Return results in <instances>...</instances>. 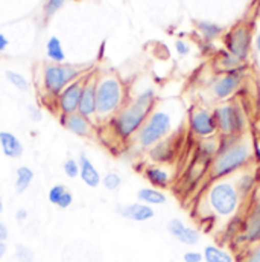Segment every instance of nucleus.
I'll return each instance as SVG.
<instances>
[{
  "label": "nucleus",
  "mask_w": 260,
  "mask_h": 262,
  "mask_svg": "<svg viewBox=\"0 0 260 262\" xmlns=\"http://www.w3.org/2000/svg\"><path fill=\"white\" fill-rule=\"evenodd\" d=\"M184 118L183 107L175 99L155 104L146 122L132 139L135 146L141 151H149L158 142L172 136V131Z\"/></svg>",
  "instance_id": "nucleus-1"
},
{
  "label": "nucleus",
  "mask_w": 260,
  "mask_h": 262,
  "mask_svg": "<svg viewBox=\"0 0 260 262\" xmlns=\"http://www.w3.org/2000/svg\"><path fill=\"white\" fill-rule=\"evenodd\" d=\"M253 160V142L247 134L238 137H221L219 151L208 165V174L211 180L231 177L250 168Z\"/></svg>",
  "instance_id": "nucleus-2"
},
{
  "label": "nucleus",
  "mask_w": 260,
  "mask_h": 262,
  "mask_svg": "<svg viewBox=\"0 0 260 262\" xmlns=\"http://www.w3.org/2000/svg\"><path fill=\"white\" fill-rule=\"evenodd\" d=\"M244 201L234 176L213 180L204 194V204L208 215L221 221L233 218L241 210Z\"/></svg>",
  "instance_id": "nucleus-3"
},
{
  "label": "nucleus",
  "mask_w": 260,
  "mask_h": 262,
  "mask_svg": "<svg viewBox=\"0 0 260 262\" xmlns=\"http://www.w3.org/2000/svg\"><path fill=\"white\" fill-rule=\"evenodd\" d=\"M127 104L124 82L116 75H104L96 85V121H110Z\"/></svg>",
  "instance_id": "nucleus-4"
},
{
  "label": "nucleus",
  "mask_w": 260,
  "mask_h": 262,
  "mask_svg": "<svg viewBox=\"0 0 260 262\" xmlns=\"http://www.w3.org/2000/svg\"><path fill=\"white\" fill-rule=\"evenodd\" d=\"M211 110L219 137H238L247 134L248 116L239 102L230 99L216 104Z\"/></svg>",
  "instance_id": "nucleus-5"
},
{
  "label": "nucleus",
  "mask_w": 260,
  "mask_h": 262,
  "mask_svg": "<svg viewBox=\"0 0 260 262\" xmlns=\"http://www.w3.org/2000/svg\"><path fill=\"white\" fill-rule=\"evenodd\" d=\"M154 107H148L143 104H138L131 99L127 102L108 122L113 128V133L121 140H131L135 137V134L146 122L149 113Z\"/></svg>",
  "instance_id": "nucleus-6"
},
{
  "label": "nucleus",
  "mask_w": 260,
  "mask_h": 262,
  "mask_svg": "<svg viewBox=\"0 0 260 262\" xmlns=\"http://www.w3.org/2000/svg\"><path fill=\"white\" fill-rule=\"evenodd\" d=\"M222 41H224V49L227 52H230L231 55H234L236 58L245 63L251 54L253 43H254L251 25L247 21L233 25L228 31L224 32Z\"/></svg>",
  "instance_id": "nucleus-7"
},
{
  "label": "nucleus",
  "mask_w": 260,
  "mask_h": 262,
  "mask_svg": "<svg viewBox=\"0 0 260 262\" xmlns=\"http://www.w3.org/2000/svg\"><path fill=\"white\" fill-rule=\"evenodd\" d=\"M84 70L68 64H49L44 69L43 84L44 90L49 96L58 98V95L64 90L68 84L79 79Z\"/></svg>",
  "instance_id": "nucleus-8"
},
{
  "label": "nucleus",
  "mask_w": 260,
  "mask_h": 262,
  "mask_svg": "<svg viewBox=\"0 0 260 262\" xmlns=\"http://www.w3.org/2000/svg\"><path fill=\"white\" fill-rule=\"evenodd\" d=\"M244 84V72L241 70H231L219 73L208 87L210 101L221 104L225 101H230L242 87Z\"/></svg>",
  "instance_id": "nucleus-9"
},
{
  "label": "nucleus",
  "mask_w": 260,
  "mask_h": 262,
  "mask_svg": "<svg viewBox=\"0 0 260 262\" xmlns=\"http://www.w3.org/2000/svg\"><path fill=\"white\" fill-rule=\"evenodd\" d=\"M187 124H189L191 133L199 140L211 139V137L218 136L213 110H210L204 105H195L189 110Z\"/></svg>",
  "instance_id": "nucleus-10"
},
{
  "label": "nucleus",
  "mask_w": 260,
  "mask_h": 262,
  "mask_svg": "<svg viewBox=\"0 0 260 262\" xmlns=\"http://www.w3.org/2000/svg\"><path fill=\"white\" fill-rule=\"evenodd\" d=\"M84 81H85V78H79V79L73 81L72 84H68L64 90L58 95L55 107L58 108L60 115H72V113L78 112L79 99H81V93H82V87H84Z\"/></svg>",
  "instance_id": "nucleus-11"
},
{
  "label": "nucleus",
  "mask_w": 260,
  "mask_h": 262,
  "mask_svg": "<svg viewBox=\"0 0 260 262\" xmlns=\"http://www.w3.org/2000/svg\"><path fill=\"white\" fill-rule=\"evenodd\" d=\"M241 238L245 247L260 241V198L254 201V204L247 212V216L242 221Z\"/></svg>",
  "instance_id": "nucleus-12"
},
{
  "label": "nucleus",
  "mask_w": 260,
  "mask_h": 262,
  "mask_svg": "<svg viewBox=\"0 0 260 262\" xmlns=\"http://www.w3.org/2000/svg\"><path fill=\"white\" fill-rule=\"evenodd\" d=\"M96 85H98V78L94 76H88L84 81V87H82V93H81V99H79V107H78V113L96 121Z\"/></svg>",
  "instance_id": "nucleus-13"
},
{
  "label": "nucleus",
  "mask_w": 260,
  "mask_h": 262,
  "mask_svg": "<svg viewBox=\"0 0 260 262\" xmlns=\"http://www.w3.org/2000/svg\"><path fill=\"white\" fill-rule=\"evenodd\" d=\"M143 177L149 183V186L157 188V189H168L172 185L174 174L168 168V165H160V163H149L143 169Z\"/></svg>",
  "instance_id": "nucleus-14"
},
{
  "label": "nucleus",
  "mask_w": 260,
  "mask_h": 262,
  "mask_svg": "<svg viewBox=\"0 0 260 262\" xmlns=\"http://www.w3.org/2000/svg\"><path fill=\"white\" fill-rule=\"evenodd\" d=\"M166 230L178 243H181L184 246H189V247L196 246L199 243V239H201V233L196 229H194V227L186 226L180 218L169 220L168 224H166Z\"/></svg>",
  "instance_id": "nucleus-15"
},
{
  "label": "nucleus",
  "mask_w": 260,
  "mask_h": 262,
  "mask_svg": "<svg viewBox=\"0 0 260 262\" xmlns=\"http://www.w3.org/2000/svg\"><path fill=\"white\" fill-rule=\"evenodd\" d=\"M60 124L64 127L65 130L70 131L75 136H81V137H90L94 131V124L91 119L76 113L72 115H60Z\"/></svg>",
  "instance_id": "nucleus-16"
},
{
  "label": "nucleus",
  "mask_w": 260,
  "mask_h": 262,
  "mask_svg": "<svg viewBox=\"0 0 260 262\" xmlns=\"http://www.w3.org/2000/svg\"><path fill=\"white\" fill-rule=\"evenodd\" d=\"M117 213L132 223H146L151 221L155 216V210L152 206H148L145 203L135 201V203H128L122 204L117 207Z\"/></svg>",
  "instance_id": "nucleus-17"
},
{
  "label": "nucleus",
  "mask_w": 260,
  "mask_h": 262,
  "mask_svg": "<svg viewBox=\"0 0 260 262\" xmlns=\"http://www.w3.org/2000/svg\"><path fill=\"white\" fill-rule=\"evenodd\" d=\"M175 152H177V146H175V142H174V136H169L168 139H164V140L158 142L157 145H154L148 151V156L152 160V163L168 165L175 157Z\"/></svg>",
  "instance_id": "nucleus-18"
},
{
  "label": "nucleus",
  "mask_w": 260,
  "mask_h": 262,
  "mask_svg": "<svg viewBox=\"0 0 260 262\" xmlns=\"http://www.w3.org/2000/svg\"><path fill=\"white\" fill-rule=\"evenodd\" d=\"M78 162H79V177L84 182V185L91 189L101 186L102 177H101V172L98 171V168L94 166V163L84 152L79 154Z\"/></svg>",
  "instance_id": "nucleus-19"
},
{
  "label": "nucleus",
  "mask_w": 260,
  "mask_h": 262,
  "mask_svg": "<svg viewBox=\"0 0 260 262\" xmlns=\"http://www.w3.org/2000/svg\"><path fill=\"white\" fill-rule=\"evenodd\" d=\"M0 149L8 159H20L25 152L21 140L11 131H0Z\"/></svg>",
  "instance_id": "nucleus-20"
},
{
  "label": "nucleus",
  "mask_w": 260,
  "mask_h": 262,
  "mask_svg": "<svg viewBox=\"0 0 260 262\" xmlns=\"http://www.w3.org/2000/svg\"><path fill=\"white\" fill-rule=\"evenodd\" d=\"M195 28L205 43H211V41L221 38L225 32L224 26H221L219 23L211 21V20H196Z\"/></svg>",
  "instance_id": "nucleus-21"
},
{
  "label": "nucleus",
  "mask_w": 260,
  "mask_h": 262,
  "mask_svg": "<svg viewBox=\"0 0 260 262\" xmlns=\"http://www.w3.org/2000/svg\"><path fill=\"white\" fill-rule=\"evenodd\" d=\"M137 201L145 203L148 206H163L168 203V195L164 194V191L152 188V186H146L137 191Z\"/></svg>",
  "instance_id": "nucleus-22"
},
{
  "label": "nucleus",
  "mask_w": 260,
  "mask_h": 262,
  "mask_svg": "<svg viewBox=\"0 0 260 262\" xmlns=\"http://www.w3.org/2000/svg\"><path fill=\"white\" fill-rule=\"evenodd\" d=\"M234 180H236L238 189H239L241 195L244 196V200L253 194V191L256 188V183H257L256 174L251 169H248V168L241 171V172H238V174H234Z\"/></svg>",
  "instance_id": "nucleus-23"
},
{
  "label": "nucleus",
  "mask_w": 260,
  "mask_h": 262,
  "mask_svg": "<svg viewBox=\"0 0 260 262\" xmlns=\"http://www.w3.org/2000/svg\"><path fill=\"white\" fill-rule=\"evenodd\" d=\"M216 69L224 73V72H231V70H241L244 69V61H241L239 58H236L234 55H231L230 52H227L225 49L224 51H219L218 55H216Z\"/></svg>",
  "instance_id": "nucleus-24"
},
{
  "label": "nucleus",
  "mask_w": 260,
  "mask_h": 262,
  "mask_svg": "<svg viewBox=\"0 0 260 262\" xmlns=\"http://www.w3.org/2000/svg\"><path fill=\"white\" fill-rule=\"evenodd\" d=\"M34 180V171L29 166H18L15 171V182H14V188L17 194H23L29 189L31 183Z\"/></svg>",
  "instance_id": "nucleus-25"
},
{
  "label": "nucleus",
  "mask_w": 260,
  "mask_h": 262,
  "mask_svg": "<svg viewBox=\"0 0 260 262\" xmlns=\"http://www.w3.org/2000/svg\"><path fill=\"white\" fill-rule=\"evenodd\" d=\"M46 54H48V58L54 64H63L65 61V54L64 49H63V45H61V40L58 37H55V35L48 40Z\"/></svg>",
  "instance_id": "nucleus-26"
},
{
  "label": "nucleus",
  "mask_w": 260,
  "mask_h": 262,
  "mask_svg": "<svg viewBox=\"0 0 260 262\" xmlns=\"http://www.w3.org/2000/svg\"><path fill=\"white\" fill-rule=\"evenodd\" d=\"M204 262H234V258L227 250L218 247V246H205L202 250Z\"/></svg>",
  "instance_id": "nucleus-27"
},
{
  "label": "nucleus",
  "mask_w": 260,
  "mask_h": 262,
  "mask_svg": "<svg viewBox=\"0 0 260 262\" xmlns=\"http://www.w3.org/2000/svg\"><path fill=\"white\" fill-rule=\"evenodd\" d=\"M5 76H6L8 82L12 87H15L17 90H20V92H29V82H28V79L21 73L14 72V70H6L5 72Z\"/></svg>",
  "instance_id": "nucleus-28"
},
{
  "label": "nucleus",
  "mask_w": 260,
  "mask_h": 262,
  "mask_svg": "<svg viewBox=\"0 0 260 262\" xmlns=\"http://www.w3.org/2000/svg\"><path fill=\"white\" fill-rule=\"evenodd\" d=\"M122 177H121V174H117V172H114V171H110V172H107L104 177H102V182H101V185L107 189V191H117L121 186H122Z\"/></svg>",
  "instance_id": "nucleus-29"
},
{
  "label": "nucleus",
  "mask_w": 260,
  "mask_h": 262,
  "mask_svg": "<svg viewBox=\"0 0 260 262\" xmlns=\"http://www.w3.org/2000/svg\"><path fill=\"white\" fill-rule=\"evenodd\" d=\"M239 262H260V241L245 247Z\"/></svg>",
  "instance_id": "nucleus-30"
},
{
  "label": "nucleus",
  "mask_w": 260,
  "mask_h": 262,
  "mask_svg": "<svg viewBox=\"0 0 260 262\" xmlns=\"http://www.w3.org/2000/svg\"><path fill=\"white\" fill-rule=\"evenodd\" d=\"M63 171L68 179H76L79 177V162L73 157L65 159V162L63 163Z\"/></svg>",
  "instance_id": "nucleus-31"
},
{
  "label": "nucleus",
  "mask_w": 260,
  "mask_h": 262,
  "mask_svg": "<svg viewBox=\"0 0 260 262\" xmlns=\"http://www.w3.org/2000/svg\"><path fill=\"white\" fill-rule=\"evenodd\" d=\"M67 191V188H65L64 185H54L51 189H49V192H48V198H49V201L52 203V204H58V201H60V198L64 195V192Z\"/></svg>",
  "instance_id": "nucleus-32"
},
{
  "label": "nucleus",
  "mask_w": 260,
  "mask_h": 262,
  "mask_svg": "<svg viewBox=\"0 0 260 262\" xmlns=\"http://www.w3.org/2000/svg\"><path fill=\"white\" fill-rule=\"evenodd\" d=\"M15 255L20 259V262H34V253H32V250L29 247L23 246V244H18L15 247Z\"/></svg>",
  "instance_id": "nucleus-33"
},
{
  "label": "nucleus",
  "mask_w": 260,
  "mask_h": 262,
  "mask_svg": "<svg viewBox=\"0 0 260 262\" xmlns=\"http://www.w3.org/2000/svg\"><path fill=\"white\" fill-rule=\"evenodd\" d=\"M64 3L65 0H48L46 5H44V14H46V17H52L54 14H57L63 8Z\"/></svg>",
  "instance_id": "nucleus-34"
},
{
  "label": "nucleus",
  "mask_w": 260,
  "mask_h": 262,
  "mask_svg": "<svg viewBox=\"0 0 260 262\" xmlns=\"http://www.w3.org/2000/svg\"><path fill=\"white\" fill-rule=\"evenodd\" d=\"M191 51H192V48H191L189 41H186V40H183V38L175 40V52H177L180 57H187V55L191 54Z\"/></svg>",
  "instance_id": "nucleus-35"
},
{
  "label": "nucleus",
  "mask_w": 260,
  "mask_h": 262,
  "mask_svg": "<svg viewBox=\"0 0 260 262\" xmlns=\"http://www.w3.org/2000/svg\"><path fill=\"white\" fill-rule=\"evenodd\" d=\"M183 261L184 262H204V258H202V252L187 250V252L183 255Z\"/></svg>",
  "instance_id": "nucleus-36"
},
{
  "label": "nucleus",
  "mask_w": 260,
  "mask_h": 262,
  "mask_svg": "<svg viewBox=\"0 0 260 262\" xmlns=\"http://www.w3.org/2000/svg\"><path fill=\"white\" fill-rule=\"evenodd\" d=\"M72 203H73V194L67 189L64 192V195L60 198V201H58L57 206H58L60 209H68V207L72 206Z\"/></svg>",
  "instance_id": "nucleus-37"
},
{
  "label": "nucleus",
  "mask_w": 260,
  "mask_h": 262,
  "mask_svg": "<svg viewBox=\"0 0 260 262\" xmlns=\"http://www.w3.org/2000/svg\"><path fill=\"white\" fill-rule=\"evenodd\" d=\"M28 113H29V116H31V119H32L34 122H40V121L43 119L41 108L37 107V105H29V107H28Z\"/></svg>",
  "instance_id": "nucleus-38"
},
{
  "label": "nucleus",
  "mask_w": 260,
  "mask_h": 262,
  "mask_svg": "<svg viewBox=\"0 0 260 262\" xmlns=\"http://www.w3.org/2000/svg\"><path fill=\"white\" fill-rule=\"evenodd\" d=\"M253 48H254V52H256V60H257V64H259V67H260V28L257 29V31H256Z\"/></svg>",
  "instance_id": "nucleus-39"
},
{
  "label": "nucleus",
  "mask_w": 260,
  "mask_h": 262,
  "mask_svg": "<svg viewBox=\"0 0 260 262\" xmlns=\"http://www.w3.org/2000/svg\"><path fill=\"white\" fill-rule=\"evenodd\" d=\"M28 216H29V212H28L26 209H23V207H20V209L15 212V220H17V223H23V221H26V220H28Z\"/></svg>",
  "instance_id": "nucleus-40"
},
{
  "label": "nucleus",
  "mask_w": 260,
  "mask_h": 262,
  "mask_svg": "<svg viewBox=\"0 0 260 262\" xmlns=\"http://www.w3.org/2000/svg\"><path fill=\"white\" fill-rule=\"evenodd\" d=\"M8 236H9V229H8V226H6L5 223L0 221V241L6 243Z\"/></svg>",
  "instance_id": "nucleus-41"
},
{
  "label": "nucleus",
  "mask_w": 260,
  "mask_h": 262,
  "mask_svg": "<svg viewBox=\"0 0 260 262\" xmlns=\"http://www.w3.org/2000/svg\"><path fill=\"white\" fill-rule=\"evenodd\" d=\"M8 45H9V41H8V38L5 37V34H2V32H0V54L6 51V48H8Z\"/></svg>",
  "instance_id": "nucleus-42"
},
{
  "label": "nucleus",
  "mask_w": 260,
  "mask_h": 262,
  "mask_svg": "<svg viewBox=\"0 0 260 262\" xmlns=\"http://www.w3.org/2000/svg\"><path fill=\"white\" fill-rule=\"evenodd\" d=\"M6 253H8V244L0 241V259H3Z\"/></svg>",
  "instance_id": "nucleus-43"
},
{
  "label": "nucleus",
  "mask_w": 260,
  "mask_h": 262,
  "mask_svg": "<svg viewBox=\"0 0 260 262\" xmlns=\"http://www.w3.org/2000/svg\"><path fill=\"white\" fill-rule=\"evenodd\" d=\"M3 210H5V203H3V198L0 196V215L3 213Z\"/></svg>",
  "instance_id": "nucleus-44"
},
{
  "label": "nucleus",
  "mask_w": 260,
  "mask_h": 262,
  "mask_svg": "<svg viewBox=\"0 0 260 262\" xmlns=\"http://www.w3.org/2000/svg\"><path fill=\"white\" fill-rule=\"evenodd\" d=\"M0 108H2V101H0Z\"/></svg>",
  "instance_id": "nucleus-45"
}]
</instances>
